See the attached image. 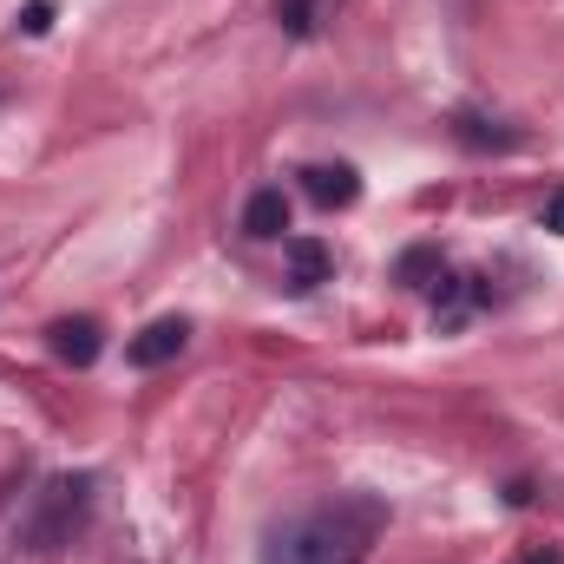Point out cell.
<instances>
[{
    "mask_svg": "<svg viewBox=\"0 0 564 564\" xmlns=\"http://www.w3.org/2000/svg\"><path fill=\"white\" fill-rule=\"evenodd\" d=\"M46 26H53V7H46V0L20 7V33H46Z\"/></svg>",
    "mask_w": 564,
    "mask_h": 564,
    "instance_id": "ba28073f",
    "label": "cell"
},
{
    "mask_svg": "<svg viewBox=\"0 0 564 564\" xmlns=\"http://www.w3.org/2000/svg\"><path fill=\"white\" fill-rule=\"evenodd\" d=\"M99 348H106V335H99V322H93V315H66V322H53V355H59V361L93 368V361H99Z\"/></svg>",
    "mask_w": 564,
    "mask_h": 564,
    "instance_id": "5b68a950",
    "label": "cell"
},
{
    "mask_svg": "<svg viewBox=\"0 0 564 564\" xmlns=\"http://www.w3.org/2000/svg\"><path fill=\"white\" fill-rule=\"evenodd\" d=\"M243 230L263 237V243L282 237V230H289V197H282V191H257V197L243 204Z\"/></svg>",
    "mask_w": 564,
    "mask_h": 564,
    "instance_id": "8992f818",
    "label": "cell"
},
{
    "mask_svg": "<svg viewBox=\"0 0 564 564\" xmlns=\"http://www.w3.org/2000/svg\"><path fill=\"white\" fill-rule=\"evenodd\" d=\"M302 191H308V204L341 210V204L361 197V177H355V164H308V171H302Z\"/></svg>",
    "mask_w": 564,
    "mask_h": 564,
    "instance_id": "277c9868",
    "label": "cell"
},
{
    "mask_svg": "<svg viewBox=\"0 0 564 564\" xmlns=\"http://www.w3.org/2000/svg\"><path fill=\"white\" fill-rule=\"evenodd\" d=\"M184 341H191V322H184V315H158L151 328H139V335L126 341V361H132V368H164V361L184 355Z\"/></svg>",
    "mask_w": 564,
    "mask_h": 564,
    "instance_id": "7a4b0ae2",
    "label": "cell"
},
{
    "mask_svg": "<svg viewBox=\"0 0 564 564\" xmlns=\"http://www.w3.org/2000/svg\"><path fill=\"white\" fill-rule=\"evenodd\" d=\"M315 13H322V0H276V20L289 33H315Z\"/></svg>",
    "mask_w": 564,
    "mask_h": 564,
    "instance_id": "52a82bcc",
    "label": "cell"
},
{
    "mask_svg": "<svg viewBox=\"0 0 564 564\" xmlns=\"http://www.w3.org/2000/svg\"><path fill=\"white\" fill-rule=\"evenodd\" d=\"M282 270H289V289L295 295H308V289H322L328 270H335V257H328V243L322 237H282Z\"/></svg>",
    "mask_w": 564,
    "mask_h": 564,
    "instance_id": "3957f363",
    "label": "cell"
},
{
    "mask_svg": "<svg viewBox=\"0 0 564 564\" xmlns=\"http://www.w3.org/2000/svg\"><path fill=\"white\" fill-rule=\"evenodd\" d=\"M512 564H564V558H558V552H552V545H532L525 558H512Z\"/></svg>",
    "mask_w": 564,
    "mask_h": 564,
    "instance_id": "30bf717a",
    "label": "cell"
},
{
    "mask_svg": "<svg viewBox=\"0 0 564 564\" xmlns=\"http://www.w3.org/2000/svg\"><path fill=\"white\" fill-rule=\"evenodd\" d=\"M545 230H552V237H564V184L545 197Z\"/></svg>",
    "mask_w": 564,
    "mask_h": 564,
    "instance_id": "9c48e42d",
    "label": "cell"
},
{
    "mask_svg": "<svg viewBox=\"0 0 564 564\" xmlns=\"http://www.w3.org/2000/svg\"><path fill=\"white\" fill-rule=\"evenodd\" d=\"M388 525L381 499H328V506H308L295 519H282L263 532V564H361L375 532Z\"/></svg>",
    "mask_w": 564,
    "mask_h": 564,
    "instance_id": "6da1fadb",
    "label": "cell"
}]
</instances>
